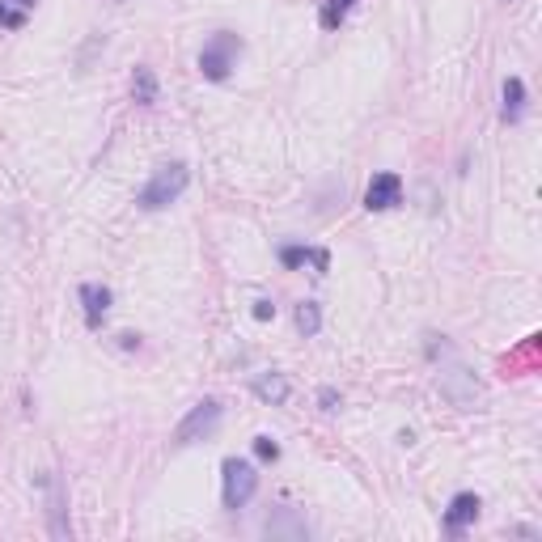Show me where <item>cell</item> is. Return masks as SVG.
<instances>
[{"label":"cell","mask_w":542,"mask_h":542,"mask_svg":"<svg viewBox=\"0 0 542 542\" xmlns=\"http://www.w3.org/2000/svg\"><path fill=\"white\" fill-rule=\"evenodd\" d=\"M271 314H276V305H271V301H255V318L259 322H267Z\"/></svg>","instance_id":"19"},{"label":"cell","mask_w":542,"mask_h":542,"mask_svg":"<svg viewBox=\"0 0 542 542\" xmlns=\"http://www.w3.org/2000/svg\"><path fill=\"white\" fill-rule=\"evenodd\" d=\"M521 111H526V85L521 77H509L504 81V123H517Z\"/></svg>","instance_id":"12"},{"label":"cell","mask_w":542,"mask_h":542,"mask_svg":"<svg viewBox=\"0 0 542 542\" xmlns=\"http://www.w3.org/2000/svg\"><path fill=\"white\" fill-rule=\"evenodd\" d=\"M238 60H242V39L233 30H216L200 51V72L208 81H225L238 68Z\"/></svg>","instance_id":"2"},{"label":"cell","mask_w":542,"mask_h":542,"mask_svg":"<svg viewBox=\"0 0 542 542\" xmlns=\"http://www.w3.org/2000/svg\"><path fill=\"white\" fill-rule=\"evenodd\" d=\"M403 204V178L399 174H373V183L365 191V208L369 212H390V208H399Z\"/></svg>","instance_id":"6"},{"label":"cell","mask_w":542,"mask_h":542,"mask_svg":"<svg viewBox=\"0 0 542 542\" xmlns=\"http://www.w3.org/2000/svg\"><path fill=\"white\" fill-rule=\"evenodd\" d=\"M437 386L449 403H454L458 411H471L479 403V382H475V373L471 369H462V365H449L437 373Z\"/></svg>","instance_id":"5"},{"label":"cell","mask_w":542,"mask_h":542,"mask_svg":"<svg viewBox=\"0 0 542 542\" xmlns=\"http://www.w3.org/2000/svg\"><path fill=\"white\" fill-rule=\"evenodd\" d=\"M509 5H513V0H509Z\"/></svg>","instance_id":"20"},{"label":"cell","mask_w":542,"mask_h":542,"mask_svg":"<svg viewBox=\"0 0 542 542\" xmlns=\"http://www.w3.org/2000/svg\"><path fill=\"white\" fill-rule=\"evenodd\" d=\"M259 492V475H255V466H250L246 458H225L221 466V500H225V509H246L250 496Z\"/></svg>","instance_id":"3"},{"label":"cell","mask_w":542,"mask_h":542,"mask_svg":"<svg viewBox=\"0 0 542 542\" xmlns=\"http://www.w3.org/2000/svg\"><path fill=\"white\" fill-rule=\"evenodd\" d=\"M318 403H322V411H335L339 407V390L335 386H322L318 390Z\"/></svg>","instance_id":"18"},{"label":"cell","mask_w":542,"mask_h":542,"mask_svg":"<svg viewBox=\"0 0 542 542\" xmlns=\"http://www.w3.org/2000/svg\"><path fill=\"white\" fill-rule=\"evenodd\" d=\"M255 454H259L263 462H276V458H280V445L271 441V437H255Z\"/></svg>","instance_id":"17"},{"label":"cell","mask_w":542,"mask_h":542,"mask_svg":"<svg viewBox=\"0 0 542 542\" xmlns=\"http://www.w3.org/2000/svg\"><path fill=\"white\" fill-rule=\"evenodd\" d=\"M216 428H221V403H216V399H204V403H195V407L183 415V420H178V428H174V445L208 441Z\"/></svg>","instance_id":"4"},{"label":"cell","mask_w":542,"mask_h":542,"mask_svg":"<svg viewBox=\"0 0 542 542\" xmlns=\"http://www.w3.org/2000/svg\"><path fill=\"white\" fill-rule=\"evenodd\" d=\"M293 322H297V331L305 339H314L322 331V310H318V301H301L297 310H293Z\"/></svg>","instance_id":"14"},{"label":"cell","mask_w":542,"mask_h":542,"mask_svg":"<svg viewBox=\"0 0 542 542\" xmlns=\"http://www.w3.org/2000/svg\"><path fill=\"white\" fill-rule=\"evenodd\" d=\"M187 183H191V170L183 166V161H170V166H161L149 183L140 187V195H136V204L144 208V212H161V208H170L178 195L187 191Z\"/></svg>","instance_id":"1"},{"label":"cell","mask_w":542,"mask_h":542,"mask_svg":"<svg viewBox=\"0 0 542 542\" xmlns=\"http://www.w3.org/2000/svg\"><path fill=\"white\" fill-rule=\"evenodd\" d=\"M132 94L140 106H153L157 102V77H153V68H136V77H132Z\"/></svg>","instance_id":"16"},{"label":"cell","mask_w":542,"mask_h":542,"mask_svg":"<svg viewBox=\"0 0 542 542\" xmlns=\"http://www.w3.org/2000/svg\"><path fill=\"white\" fill-rule=\"evenodd\" d=\"M352 9H356V0H322V13H318L322 30H339L343 22H348Z\"/></svg>","instance_id":"15"},{"label":"cell","mask_w":542,"mask_h":542,"mask_svg":"<svg viewBox=\"0 0 542 542\" xmlns=\"http://www.w3.org/2000/svg\"><path fill=\"white\" fill-rule=\"evenodd\" d=\"M263 534L267 538H288V542H305L310 538V526L297 509H271L267 521H263Z\"/></svg>","instance_id":"7"},{"label":"cell","mask_w":542,"mask_h":542,"mask_svg":"<svg viewBox=\"0 0 542 542\" xmlns=\"http://www.w3.org/2000/svg\"><path fill=\"white\" fill-rule=\"evenodd\" d=\"M475 517H479V496L475 492H458L454 500H449V509H445V526H449V534H462L466 526H475Z\"/></svg>","instance_id":"8"},{"label":"cell","mask_w":542,"mask_h":542,"mask_svg":"<svg viewBox=\"0 0 542 542\" xmlns=\"http://www.w3.org/2000/svg\"><path fill=\"white\" fill-rule=\"evenodd\" d=\"M250 390H255V399H263V403H271V407H284L288 403V394H293V386H288V377L284 373H259L255 382H250Z\"/></svg>","instance_id":"10"},{"label":"cell","mask_w":542,"mask_h":542,"mask_svg":"<svg viewBox=\"0 0 542 542\" xmlns=\"http://www.w3.org/2000/svg\"><path fill=\"white\" fill-rule=\"evenodd\" d=\"M81 310H85V327H102L106 310H111V288L106 284H81Z\"/></svg>","instance_id":"9"},{"label":"cell","mask_w":542,"mask_h":542,"mask_svg":"<svg viewBox=\"0 0 542 542\" xmlns=\"http://www.w3.org/2000/svg\"><path fill=\"white\" fill-rule=\"evenodd\" d=\"M280 263L284 267H318V276H322V271L331 267V255H327V250H310V246H284Z\"/></svg>","instance_id":"11"},{"label":"cell","mask_w":542,"mask_h":542,"mask_svg":"<svg viewBox=\"0 0 542 542\" xmlns=\"http://www.w3.org/2000/svg\"><path fill=\"white\" fill-rule=\"evenodd\" d=\"M34 0H0V30H22Z\"/></svg>","instance_id":"13"}]
</instances>
